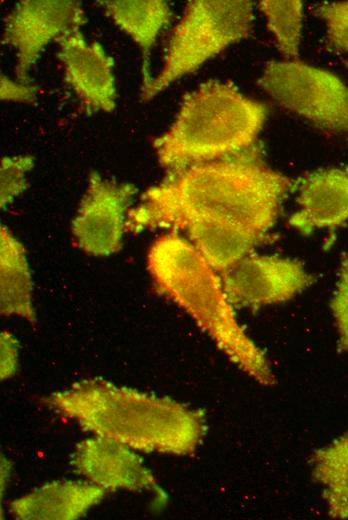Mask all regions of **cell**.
Returning a JSON list of instances; mask_svg holds the SVG:
<instances>
[{
  "label": "cell",
  "mask_w": 348,
  "mask_h": 520,
  "mask_svg": "<svg viewBox=\"0 0 348 520\" xmlns=\"http://www.w3.org/2000/svg\"><path fill=\"white\" fill-rule=\"evenodd\" d=\"M292 181L272 169L254 144L248 149L174 172L148 188L130 209L126 229L183 230L194 222L235 227L266 239Z\"/></svg>",
  "instance_id": "1"
},
{
  "label": "cell",
  "mask_w": 348,
  "mask_h": 520,
  "mask_svg": "<svg viewBox=\"0 0 348 520\" xmlns=\"http://www.w3.org/2000/svg\"><path fill=\"white\" fill-rule=\"evenodd\" d=\"M43 402L95 436L143 452L188 455L205 434L202 411L102 378L78 381Z\"/></svg>",
  "instance_id": "2"
},
{
  "label": "cell",
  "mask_w": 348,
  "mask_h": 520,
  "mask_svg": "<svg viewBox=\"0 0 348 520\" xmlns=\"http://www.w3.org/2000/svg\"><path fill=\"white\" fill-rule=\"evenodd\" d=\"M147 269L157 290L185 310L241 370L263 385L274 375L263 352L239 325L219 273L176 231L150 246Z\"/></svg>",
  "instance_id": "3"
},
{
  "label": "cell",
  "mask_w": 348,
  "mask_h": 520,
  "mask_svg": "<svg viewBox=\"0 0 348 520\" xmlns=\"http://www.w3.org/2000/svg\"><path fill=\"white\" fill-rule=\"evenodd\" d=\"M267 117L263 103L229 82L210 80L184 98L170 128L154 140L166 172L213 161L250 148Z\"/></svg>",
  "instance_id": "4"
},
{
  "label": "cell",
  "mask_w": 348,
  "mask_h": 520,
  "mask_svg": "<svg viewBox=\"0 0 348 520\" xmlns=\"http://www.w3.org/2000/svg\"><path fill=\"white\" fill-rule=\"evenodd\" d=\"M253 6L248 0L188 2L170 38L164 65L141 89V99L150 100L229 45L246 38L253 26Z\"/></svg>",
  "instance_id": "5"
},
{
  "label": "cell",
  "mask_w": 348,
  "mask_h": 520,
  "mask_svg": "<svg viewBox=\"0 0 348 520\" xmlns=\"http://www.w3.org/2000/svg\"><path fill=\"white\" fill-rule=\"evenodd\" d=\"M258 84L280 106L315 126L348 135V87L332 72L296 59L270 61Z\"/></svg>",
  "instance_id": "6"
},
{
  "label": "cell",
  "mask_w": 348,
  "mask_h": 520,
  "mask_svg": "<svg viewBox=\"0 0 348 520\" xmlns=\"http://www.w3.org/2000/svg\"><path fill=\"white\" fill-rule=\"evenodd\" d=\"M86 22L82 4L71 0H22L4 20V43L16 51V80L30 84L41 52L67 30Z\"/></svg>",
  "instance_id": "7"
},
{
  "label": "cell",
  "mask_w": 348,
  "mask_h": 520,
  "mask_svg": "<svg viewBox=\"0 0 348 520\" xmlns=\"http://www.w3.org/2000/svg\"><path fill=\"white\" fill-rule=\"evenodd\" d=\"M137 188L91 172L86 192L72 221L74 242L84 252L108 256L120 250L128 208Z\"/></svg>",
  "instance_id": "8"
},
{
  "label": "cell",
  "mask_w": 348,
  "mask_h": 520,
  "mask_svg": "<svg viewBox=\"0 0 348 520\" xmlns=\"http://www.w3.org/2000/svg\"><path fill=\"white\" fill-rule=\"evenodd\" d=\"M233 308H258L291 299L313 282L298 260L249 254L219 273Z\"/></svg>",
  "instance_id": "9"
},
{
  "label": "cell",
  "mask_w": 348,
  "mask_h": 520,
  "mask_svg": "<svg viewBox=\"0 0 348 520\" xmlns=\"http://www.w3.org/2000/svg\"><path fill=\"white\" fill-rule=\"evenodd\" d=\"M64 79L82 100L88 112H110L115 108L114 60L99 42H88L80 27L63 33L57 40Z\"/></svg>",
  "instance_id": "10"
},
{
  "label": "cell",
  "mask_w": 348,
  "mask_h": 520,
  "mask_svg": "<svg viewBox=\"0 0 348 520\" xmlns=\"http://www.w3.org/2000/svg\"><path fill=\"white\" fill-rule=\"evenodd\" d=\"M132 450L115 440L94 436L76 445L71 465L76 473L106 491L152 490L162 495L154 475Z\"/></svg>",
  "instance_id": "11"
},
{
  "label": "cell",
  "mask_w": 348,
  "mask_h": 520,
  "mask_svg": "<svg viewBox=\"0 0 348 520\" xmlns=\"http://www.w3.org/2000/svg\"><path fill=\"white\" fill-rule=\"evenodd\" d=\"M297 203L289 224L304 235L344 224L348 220V168L320 169L304 176Z\"/></svg>",
  "instance_id": "12"
},
{
  "label": "cell",
  "mask_w": 348,
  "mask_h": 520,
  "mask_svg": "<svg viewBox=\"0 0 348 520\" xmlns=\"http://www.w3.org/2000/svg\"><path fill=\"white\" fill-rule=\"evenodd\" d=\"M105 492L90 481H54L12 501L9 512L21 520H74L100 502Z\"/></svg>",
  "instance_id": "13"
},
{
  "label": "cell",
  "mask_w": 348,
  "mask_h": 520,
  "mask_svg": "<svg viewBox=\"0 0 348 520\" xmlns=\"http://www.w3.org/2000/svg\"><path fill=\"white\" fill-rule=\"evenodd\" d=\"M99 4L141 49L142 89L146 88L153 79L150 74L151 48L171 17L168 4L161 0H106Z\"/></svg>",
  "instance_id": "14"
},
{
  "label": "cell",
  "mask_w": 348,
  "mask_h": 520,
  "mask_svg": "<svg viewBox=\"0 0 348 520\" xmlns=\"http://www.w3.org/2000/svg\"><path fill=\"white\" fill-rule=\"evenodd\" d=\"M0 311L36 322L26 251L4 225L0 228Z\"/></svg>",
  "instance_id": "15"
},
{
  "label": "cell",
  "mask_w": 348,
  "mask_h": 520,
  "mask_svg": "<svg viewBox=\"0 0 348 520\" xmlns=\"http://www.w3.org/2000/svg\"><path fill=\"white\" fill-rule=\"evenodd\" d=\"M313 476L324 487L330 516L348 518V435L314 454Z\"/></svg>",
  "instance_id": "16"
},
{
  "label": "cell",
  "mask_w": 348,
  "mask_h": 520,
  "mask_svg": "<svg viewBox=\"0 0 348 520\" xmlns=\"http://www.w3.org/2000/svg\"><path fill=\"white\" fill-rule=\"evenodd\" d=\"M258 5L281 53L295 60L302 35L303 2L264 0Z\"/></svg>",
  "instance_id": "17"
},
{
  "label": "cell",
  "mask_w": 348,
  "mask_h": 520,
  "mask_svg": "<svg viewBox=\"0 0 348 520\" xmlns=\"http://www.w3.org/2000/svg\"><path fill=\"white\" fill-rule=\"evenodd\" d=\"M34 165V157L30 155L4 156L0 165V205L5 209L16 197L28 187L26 173Z\"/></svg>",
  "instance_id": "18"
},
{
  "label": "cell",
  "mask_w": 348,
  "mask_h": 520,
  "mask_svg": "<svg viewBox=\"0 0 348 520\" xmlns=\"http://www.w3.org/2000/svg\"><path fill=\"white\" fill-rule=\"evenodd\" d=\"M313 12L325 23L330 45L348 55V1L320 3Z\"/></svg>",
  "instance_id": "19"
},
{
  "label": "cell",
  "mask_w": 348,
  "mask_h": 520,
  "mask_svg": "<svg viewBox=\"0 0 348 520\" xmlns=\"http://www.w3.org/2000/svg\"><path fill=\"white\" fill-rule=\"evenodd\" d=\"M330 306L338 328L340 347L348 351V253L342 256L338 282Z\"/></svg>",
  "instance_id": "20"
},
{
  "label": "cell",
  "mask_w": 348,
  "mask_h": 520,
  "mask_svg": "<svg viewBox=\"0 0 348 520\" xmlns=\"http://www.w3.org/2000/svg\"><path fill=\"white\" fill-rule=\"evenodd\" d=\"M37 88L17 80L13 81L1 73L0 98L3 101L31 103L36 100Z\"/></svg>",
  "instance_id": "21"
},
{
  "label": "cell",
  "mask_w": 348,
  "mask_h": 520,
  "mask_svg": "<svg viewBox=\"0 0 348 520\" xmlns=\"http://www.w3.org/2000/svg\"><path fill=\"white\" fill-rule=\"evenodd\" d=\"M1 379L5 380L13 376L18 368L19 343L16 338L7 331L1 333Z\"/></svg>",
  "instance_id": "22"
},
{
  "label": "cell",
  "mask_w": 348,
  "mask_h": 520,
  "mask_svg": "<svg viewBox=\"0 0 348 520\" xmlns=\"http://www.w3.org/2000/svg\"><path fill=\"white\" fill-rule=\"evenodd\" d=\"M347 66H348V64H347Z\"/></svg>",
  "instance_id": "23"
}]
</instances>
